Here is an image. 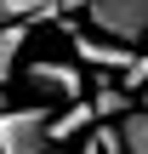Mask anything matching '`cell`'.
Segmentation results:
<instances>
[{
    "label": "cell",
    "instance_id": "1",
    "mask_svg": "<svg viewBox=\"0 0 148 154\" xmlns=\"http://www.w3.org/2000/svg\"><path fill=\"white\" fill-rule=\"evenodd\" d=\"M80 11H86L91 34L131 46V51L148 46V0H80Z\"/></svg>",
    "mask_w": 148,
    "mask_h": 154
},
{
    "label": "cell",
    "instance_id": "2",
    "mask_svg": "<svg viewBox=\"0 0 148 154\" xmlns=\"http://www.w3.org/2000/svg\"><path fill=\"white\" fill-rule=\"evenodd\" d=\"M46 149H51V109L46 103L0 109V154H46Z\"/></svg>",
    "mask_w": 148,
    "mask_h": 154
},
{
    "label": "cell",
    "instance_id": "3",
    "mask_svg": "<svg viewBox=\"0 0 148 154\" xmlns=\"http://www.w3.org/2000/svg\"><path fill=\"white\" fill-rule=\"evenodd\" d=\"M23 80L46 97V103H80L86 97V69L80 63H68V57H34L29 69H23Z\"/></svg>",
    "mask_w": 148,
    "mask_h": 154
},
{
    "label": "cell",
    "instance_id": "4",
    "mask_svg": "<svg viewBox=\"0 0 148 154\" xmlns=\"http://www.w3.org/2000/svg\"><path fill=\"white\" fill-rule=\"evenodd\" d=\"M68 40H74V63L80 69H91V74H125L131 69V46H114V40H103V34H91V29H80V23H57Z\"/></svg>",
    "mask_w": 148,
    "mask_h": 154
},
{
    "label": "cell",
    "instance_id": "5",
    "mask_svg": "<svg viewBox=\"0 0 148 154\" xmlns=\"http://www.w3.org/2000/svg\"><path fill=\"white\" fill-rule=\"evenodd\" d=\"M68 11H80V0H0V29H6V23H23V29H34V23H63Z\"/></svg>",
    "mask_w": 148,
    "mask_h": 154
},
{
    "label": "cell",
    "instance_id": "6",
    "mask_svg": "<svg viewBox=\"0 0 148 154\" xmlns=\"http://www.w3.org/2000/svg\"><path fill=\"white\" fill-rule=\"evenodd\" d=\"M86 103H91V120H97V126H114V120H125V114L137 109V97H131L125 86H91Z\"/></svg>",
    "mask_w": 148,
    "mask_h": 154
},
{
    "label": "cell",
    "instance_id": "7",
    "mask_svg": "<svg viewBox=\"0 0 148 154\" xmlns=\"http://www.w3.org/2000/svg\"><path fill=\"white\" fill-rule=\"evenodd\" d=\"M120 154H148V109H131L125 120H114Z\"/></svg>",
    "mask_w": 148,
    "mask_h": 154
},
{
    "label": "cell",
    "instance_id": "8",
    "mask_svg": "<svg viewBox=\"0 0 148 154\" xmlns=\"http://www.w3.org/2000/svg\"><path fill=\"white\" fill-rule=\"evenodd\" d=\"M23 46H29V29H23V23H6V29H0V91H6V80L17 74Z\"/></svg>",
    "mask_w": 148,
    "mask_h": 154
},
{
    "label": "cell",
    "instance_id": "9",
    "mask_svg": "<svg viewBox=\"0 0 148 154\" xmlns=\"http://www.w3.org/2000/svg\"><path fill=\"white\" fill-rule=\"evenodd\" d=\"M120 86H125L131 97H137V91H148V46H143V51H137V57H131V69L120 74Z\"/></svg>",
    "mask_w": 148,
    "mask_h": 154
},
{
    "label": "cell",
    "instance_id": "10",
    "mask_svg": "<svg viewBox=\"0 0 148 154\" xmlns=\"http://www.w3.org/2000/svg\"><path fill=\"white\" fill-rule=\"evenodd\" d=\"M74 154H103V137L91 131V137H86V143H80V149H74Z\"/></svg>",
    "mask_w": 148,
    "mask_h": 154
},
{
    "label": "cell",
    "instance_id": "11",
    "mask_svg": "<svg viewBox=\"0 0 148 154\" xmlns=\"http://www.w3.org/2000/svg\"><path fill=\"white\" fill-rule=\"evenodd\" d=\"M143 103H148V91H143Z\"/></svg>",
    "mask_w": 148,
    "mask_h": 154
}]
</instances>
